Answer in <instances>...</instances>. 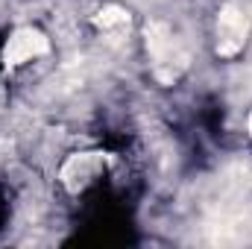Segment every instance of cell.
Instances as JSON below:
<instances>
[{
  "instance_id": "cell-1",
  "label": "cell",
  "mask_w": 252,
  "mask_h": 249,
  "mask_svg": "<svg viewBox=\"0 0 252 249\" xmlns=\"http://www.w3.org/2000/svg\"><path fill=\"white\" fill-rule=\"evenodd\" d=\"M147 50L156 64V76L161 82H173L176 73L185 67V53L179 50L173 32L167 24H150L147 27Z\"/></svg>"
},
{
  "instance_id": "cell-2",
  "label": "cell",
  "mask_w": 252,
  "mask_h": 249,
  "mask_svg": "<svg viewBox=\"0 0 252 249\" xmlns=\"http://www.w3.org/2000/svg\"><path fill=\"white\" fill-rule=\"evenodd\" d=\"M247 41V18L235 9L226 6L220 12V41H217V53L220 56H235Z\"/></svg>"
},
{
  "instance_id": "cell-3",
  "label": "cell",
  "mask_w": 252,
  "mask_h": 249,
  "mask_svg": "<svg viewBox=\"0 0 252 249\" xmlns=\"http://www.w3.org/2000/svg\"><path fill=\"white\" fill-rule=\"evenodd\" d=\"M47 47L50 44H47V38L41 32H35V30H18L9 38V44L3 50V59H6V64H21V62H30L32 56L47 53Z\"/></svg>"
},
{
  "instance_id": "cell-4",
  "label": "cell",
  "mask_w": 252,
  "mask_h": 249,
  "mask_svg": "<svg viewBox=\"0 0 252 249\" xmlns=\"http://www.w3.org/2000/svg\"><path fill=\"white\" fill-rule=\"evenodd\" d=\"M97 27H103V30H112V27H124L126 21H129V15H126L121 6H106L97 18Z\"/></svg>"
},
{
  "instance_id": "cell-5",
  "label": "cell",
  "mask_w": 252,
  "mask_h": 249,
  "mask_svg": "<svg viewBox=\"0 0 252 249\" xmlns=\"http://www.w3.org/2000/svg\"><path fill=\"white\" fill-rule=\"evenodd\" d=\"M247 129H250V135H252V115H250V124H247Z\"/></svg>"
}]
</instances>
